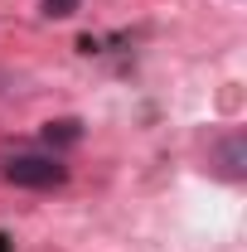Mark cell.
<instances>
[{
	"label": "cell",
	"mask_w": 247,
	"mask_h": 252,
	"mask_svg": "<svg viewBox=\"0 0 247 252\" xmlns=\"http://www.w3.org/2000/svg\"><path fill=\"white\" fill-rule=\"evenodd\" d=\"M78 5H83V0H44V15H49V20H68Z\"/></svg>",
	"instance_id": "4"
},
{
	"label": "cell",
	"mask_w": 247,
	"mask_h": 252,
	"mask_svg": "<svg viewBox=\"0 0 247 252\" xmlns=\"http://www.w3.org/2000/svg\"><path fill=\"white\" fill-rule=\"evenodd\" d=\"M5 180L20 189H59L68 180V165H59L54 156H10L5 160Z\"/></svg>",
	"instance_id": "1"
},
{
	"label": "cell",
	"mask_w": 247,
	"mask_h": 252,
	"mask_svg": "<svg viewBox=\"0 0 247 252\" xmlns=\"http://www.w3.org/2000/svg\"><path fill=\"white\" fill-rule=\"evenodd\" d=\"M243 160H247V136H243V131H233V136L218 146L214 165H218V175H223V180H243Z\"/></svg>",
	"instance_id": "2"
},
{
	"label": "cell",
	"mask_w": 247,
	"mask_h": 252,
	"mask_svg": "<svg viewBox=\"0 0 247 252\" xmlns=\"http://www.w3.org/2000/svg\"><path fill=\"white\" fill-rule=\"evenodd\" d=\"M78 136H83V126L73 122V117H63V122H49V126H44V141H49V146H73Z\"/></svg>",
	"instance_id": "3"
}]
</instances>
